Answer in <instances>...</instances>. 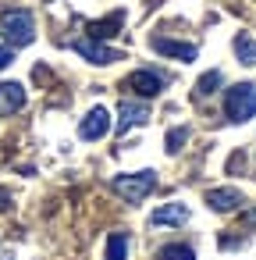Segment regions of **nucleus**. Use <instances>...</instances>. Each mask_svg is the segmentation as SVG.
Here are the masks:
<instances>
[{
  "instance_id": "f257e3e1",
  "label": "nucleus",
  "mask_w": 256,
  "mask_h": 260,
  "mask_svg": "<svg viewBox=\"0 0 256 260\" xmlns=\"http://www.w3.org/2000/svg\"><path fill=\"white\" fill-rule=\"evenodd\" d=\"M0 36H4V47H11V50L29 47L36 40V18H32V11H25V8L4 11V15H0Z\"/></svg>"
},
{
  "instance_id": "f03ea898",
  "label": "nucleus",
  "mask_w": 256,
  "mask_h": 260,
  "mask_svg": "<svg viewBox=\"0 0 256 260\" xmlns=\"http://www.w3.org/2000/svg\"><path fill=\"white\" fill-rule=\"evenodd\" d=\"M111 189L118 196H125V203H142L157 189V171L153 168H142V171H132V175H114L111 178Z\"/></svg>"
},
{
  "instance_id": "7ed1b4c3",
  "label": "nucleus",
  "mask_w": 256,
  "mask_h": 260,
  "mask_svg": "<svg viewBox=\"0 0 256 260\" xmlns=\"http://www.w3.org/2000/svg\"><path fill=\"white\" fill-rule=\"evenodd\" d=\"M224 114L231 125H245L256 118V86L252 82H235L224 96Z\"/></svg>"
},
{
  "instance_id": "20e7f679",
  "label": "nucleus",
  "mask_w": 256,
  "mask_h": 260,
  "mask_svg": "<svg viewBox=\"0 0 256 260\" xmlns=\"http://www.w3.org/2000/svg\"><path fill=\"white\" fill-rule=\"evenodd\" d=\"M71 50H75L79 57H86L89 64H114V61H121V50H114V47H107L103 40H93V36L75 40Z\"/></svg>"
},
{
  "instance_id": "39448f33",
  "label": "nucleus",
  "mask_w": 256,
  "mask_h": 260,
  "mask_svg": "<svg viewBox=\"0 0 256 260\" xmlns=\"http://www.w3.org/2000/svg\"><path fill=\"white\" fill-rule=\"evenodd\" d=\"M150 121V104L146 100H121L118 107V132L128 136L132 128H142Z\"/></svg>"
},
{
  "instance_id": "423d86ee",
  "label": "nucleus",
  "mask_w": 256,
  "mask_h": 260,
  "mask_svg": "<svg viewBox=\"0 0 256 260\" xmlns=\"http://www.w3.org/2000/svg\"><path fill=\"white\" fill-rule=\"evenodd\" d=\"M111 132V111L107 107H93V111H86V118L79 121V136L86 139V143H96V139H103Z\"/></svg>"
},
{
  "instance_id": "0eeeda50",
  "label": "nucleus",
  "mask_w": 256,
  "mask_h": 260,
  "mask_svg": "<svg viewBox=\"0 0 256 260\" xmlns=\"http://www.w3.org/2000/svg\"><path fill=\"white\" fill-rule=\"evenodd\" d=\"M128 89H135L139 100H150V96H160L164 93V75L153 72V68H139L128 75Z\"/></svg>"
},
{
  "instance_id": "6e6552de",
  "label": "nucleus",
  "mask_w": 256,
  "mask_h": 260,
  "mask_svg": "<svg viewBox=\"0 0 256 260\" xmlns=\"http://www.w3.org/2000/svg\"><path fill=\"white\" fill-rule=\"evenodd\" d=\"M242 203H245V192H242L238 185H217V189L206 192V207L217 210V214H231V210H238Z\"/></svg>"
},
{
  "instance_id": "1a4fd4ad",
  "label": "nucleus",
  "mask_w": 256,
  "mask_h": 260,
  "mask_svg": "<svg viewBox=\"0 0 256 260\" xmlns=\"http://www.w3.org/2000/svg\"><path fill=\"white\" fill-rule=\"evenodd\" d=\"M150 47H153L157 54L174 57V61H185V64L199 57V47H196V43H181V40H167V36H153V40H150Z\"/></svg>"
},
{
  "instance_id": "9d476101",
  "label": "nucleus",
  "mask_w": 256,
  "mask_h": 260,
  "mask_svg": "<svg viewBox=\"0 0 256 260\" xmlns=\"http://www.w3.org/2000/svg\"><path fill=\"white\" fill-rule=\"evenodd\" d=\"M192 217V210L185 203H164L150 214V228H181Z\"/></svg>"
},
{
  "instance_id": "9b49d317",
  "label": "nucleus",
  "mask_w": 256,
  "mask_h": 260,
  "mask_svg": "<svg viewBox=\"0 0 256 260\" xmlns=\"http://www.w3.org/2000/svg\"><path fill=\"white\" fill-rule=\"evenodd\" d=\"M25 107V86L22 82H0V118H11Z\"/></svg>"
},
{
  "instance_id": "f8f14e48",
  "label": "nucleus",
  "mask_w": 256,
  "mask_h": 260,
  "mask_svg": "<svg viewBox=\"0 0 256 260\" xmlns=\"http://www.w3.org/2000/svg\"><path fill=\"white\" fill-rule=\"evenodd\" d=\"M121 22H125V15H121V11H114L111 18H103V22H93V25H89V36H93V40H107V36H118Z\"/></svg>"
},
{
  "instance_id": "ddd939ff",
  "label": "nucleus",
  "mask_w": 256,
  "mask_h": 260,
  "mask_svg": "<svg viewBox=\"0 0 256 260\" xmlns=\"http://www.w3.org/2000/svg\"><path fill=\"white\" fill-rule=\"evenodd\" d=\"M231 47H235V54H238V61H242V64H249V68L256 64V40H252L249 32H238Z\"/></svg>"
},
{
  "instance_id": "4468645a",
  "label": "nucleus",
  "mask_w": 256,
  "mask_h": 260,
  "mask_svg": "<svg viewBox=\"0 0 256 260\" xmlns=\"http://www.w3.org/2000/svg\"><path fill=\"white\" fill-rule=\"evenodd\" d=\"M157 260H196V249L185 242H167V246H160Z\"/></svg>"
},
{
  "instance_id": "2eb2a0df",
  "label": "nucleus",
  "mask_w": 256,
  "mask_h": 260,
  "mask_svg": "<svg viewBox=\"0 0 256 260\" xmlns=\"http://www.w3.org/2000/svg\"><path fill=\"white\" fill-rule=\"evenodd\" d=\"M107 260H128V235L125 232H111V239H107Z\"/></svg>"
},
{
  "instance_id": "dca6fc26",
  "label": "nucleus",
  "mask_w": 256,
  "mask_h": 260,
  "mask_svg": "<svg viewBox=\"0 0 256 260\" xmlns=\"http://www.w3.org/2000/svg\"><path fill=\"white\" fill-rule=\"evenodd\" d=\"M221 82H224V75L213 68V72H206V75L196 82V93H199V96H210V93H217V86H221Z\"/></svg>"
},
{
  "instance_id": "f3484780",
  "label": "nucleus",
  "mask_w": 256,
  "mask_h": 260,
  "mask_svg": "<svg viewBox=\"0 0 256 260\" xmlns=\"http://www.w3.org/2000/svg\"><path fill=\"white\" fill-rule=\"evenodd\" d=\"M185 143H189V125H174L167 132V153H178Z\"/></svg>"
},
{
  "instance_id": "a211bd4d",
  "label": "nucleus",
  "mask_w": 256,
  "mask_h": 260,
  "mask_svg": "<svg viewBox=\"0 0 256 260\" xmlns=\"http://www.w3.org/2000/svg\"><path fill=\"white\" fill-rule=\"evenodd\" d=\"M11 61H15V57H11V47H0V72H4Z\"/></svg>"
},
{
  "instance_id": "6ab92c4d",
  "label": "nucleus",
  "mask_w": 256,
  "mask_h": 260,
  "mask_svg": "<svg viewBox=\"0 0 256 260\" xmlns=\"http://www.w3.org/2000/svg\"><path fill=\"white\" fill-rule=\"evenodd\" d=\"M242 224H249V228H252V224H256V207H252V210H245V214H242Z\"/></svg>"
}]
</instances>
